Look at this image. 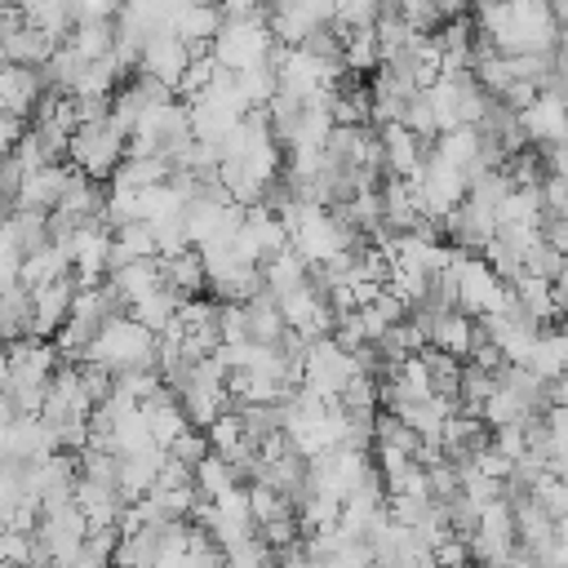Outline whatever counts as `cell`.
<instances>
[{
	"label": "cell",
	"instance_id": "obj_1",
	"mask_svg": "<svg viewBox=\"0 0 568 568\" xmlns=\"http://www.w3.org/2000/svg\"><path fill=\"white\" fill-rule=\"evenodd\" d=\"M89 364H102L106 373H124V368H155V333H146L138 320L129 315H111L93 342L84 346Z\"/></svg>",
	"mask_w": 568,
	"mask_h": 568
},
{
	"label": "cell",
	"instance_id": "obj_2",
	"mask_svg": "<svg viewBox=\"0 0 568 568\" xmlns=\"http://www.w3.org/2000/svg\"><path fill=\"white\" fill-rule=\"evenodd\" d=\"M124 160V133L111 124V120H98V124H75L71 138H67V164L80 169L84 178L102 182L115 173V164Z\"/></svg>",
	"mask_w": 568,
	"mask_h": 568
},
{
	"label": "cell",
	"instance_id": "obj_3",
	"mask_svg": "<svg viewBox=\"0 0 568 568\" xmlns=\"http://www.w3.org/2000/svg\"><path fill=\"white\" fill-rule=\"evenodd\" d=\"M271 31H266V18H240V22H222L213 44H209V58L226 71H244V67H257V62H271Z\"/></svg>",
	"mask_w": 568,
	"mask_h": 568
},
{
	"label": "cell",
	"instance_id": "obj_4",
	"mask_svg": "<svg viewBox=\"0 0 568 568\" xmlns=\"http://www.w3.org/2000/svg\"><path fill=\"white\" fill-rule=\"evenodd\" d=\"M448 275H453V293H457V311L479 320V315H493L501 302H506V284L475 257V253H457L453 248V262H448Z\"/></svg>",
	"mask_w": 568,
	"mask_h": 568
},
{
	"label": "cell",
	"instance_id": "obj_5",
	"mask_svg": "<svg viewBox=\"0 0 568 568\" xmlns=\"http://www.w3.org/2000/svg\"><path fill=\"white\" fill-rule=\"evenodd\" d=\"M351 373H355V359H351L346 351H337L328 337H315V342L306 346V355H302V377H297V386L333 404Z\"/></svg>",
	"mask_w": 568,
	"mask_h": 568
},
{
	"label": "cell",
	"instance_id": "obj_6",
	"mask_svg": "<svg viewBox=\"0 0 568 568\" xmlns=\"http://www.w3.org/2000/svg\"><path fill=\"white\" fill-rule=\"evenodd\" d=\"M71 297H75V280H71V275H62V280H53V284L31 288V320H27V337L49 342V337L62 328V320L71 315Z\"/></svg>",
	"mask_w": 568,
	"mask_h": 568
},
{
	"label": "cell",
	"instance_id": "obj_7",
	"mask_svg": "<svg viewBox=\"0 0 568 568\" xmlns=\"http://www.w3.org/2000/svg\"><path fill=\"white\" fill-rule=\"evenodd\" d=\"M186 62H191V53H186V44H182L173 31H151V36L142 40V53H138V71H142V75H151V80L178 89Z\"/></svg>",
	"mask_w": 568,
	"mask_h": 568
},
{
	"label": "cell",
	"instance_id": "obj_8",
	"mask_svg": "<svg viewBox=\"0 0 568 568\" xmlns=\"http://www.w3.org/2000/svg\"><path fill=\"white\" fill-rule=\"evenodd\" d=\"M519 129L532 146H564V98L555 93H537L532 106L519 111Z\"/></svg>",
	"mask_w": 568,
	"mask_h": 568
},
{
	"label": "cell",
	"instance_id": "obj_9",
	"mask_svg": "<svg viewBox=\"0 0 568 568\" xmlns=\"http://www.w3.org/2000/svg\"><path fill=\"white\" fill-rule=\"evenodd\" d=\"M40 93H44L40 67H13V62L0 67V106L13 120H27L36 111V102H40Z\"/></svg>",
	"mask_w": 568,
	"mask_h": 568
},
{
	"label": "cell",
	"instance_id": "obj_10",
	"mask_svg": "<svg viewBox=\"0 0 568 568\" xmlns=\"http://www.w3.org/2000/svg\"><path fill=\"white\" fill-rule=\"evenodd\" d=\"M62 178H67V164H40L31 173H22L18 182V195L9 209H27V213H49L58 204V191H62Z\"/></svg>",
	"mask_w": 568,
	"mask_h": 568
},
{
	"label": "cell",
	"instance_id": "obj_11",
	"mask_svg": "<svg viewBox=\"0 0 568 568\" xmlns=\"http://www.w3.org/2000/svg\"><path fill=\"white\" fill-rule=\"evenodd\" d=\"M426 346L453 355V359H466L470 346H475V320L462 315V311H439V315H426Z\"/></svg>",
	"mask_w": 568,
	"mask_h": 568
},
{
	"label": "cell",
	"instance_id": "obj_12",
	"mask_svg": "<svg viewBox=\"0 0 568 568\" xmlns=\"http://www.w3.org/2000/svg\"><path fill=\"white\" fill-rule=\"evenodd\" d=\"M71 506L84 515L89 528H115L120 510H124V497L106 484H93V479H75L71 488Z\"/></svg>",
	"mask_w": 568,
	"mask_h": 568
},
{
	"label": "cell",
	"instance_id": "obj_13",
	"mask_svg": "<svg viewBox=\"0 0 568 568\" xmlns=\"http://www.w3.org/2000/svg\"><path fill=\"white\" fill-rule=\"evenodd\" d=\"M160 462H164V448H142V453H129V457H120V470H115V493L124 497V501H138V497H146L151 493V484H155V475H160Z\"/></svg>",
	"mask_w": 568,
	"mask_h": 568
},
{
	"label": "cell",
	"instance_id": "obj_14",
	"mask_svg": "<svg viewBox=\"0 0 568 568\" xmlns=\"http://www.w3.org/2000/svg\"><path fill=\"white\" fill-rule=\"evenodd\" d=\"M62 275H71V257H67V244H53V240L40 244L36 253H27L22 266H18V284L22 288H40V284H53Z\"/></svg>",
	"mask_w": 568,
	"mask_h": 568
},
{
	"label": "cell",
	"instance_id": "obj_15",
	"mask_svg": "<svg viewBox=\"0 0 568 568\" xmlns=\"http://www.w3.org/2000/svg\"><path fill=\"white\" fill-rule=\"evenodd\" d=\"M106 284L115 288V297H120L124 311H129L138 297H146L151 288H160V257H138V262L115 266V271L106 275Z\"/></svg>",
	"mask_w": 568,
	"mask_h": 568
},
{
	"label": "cell",
	"instance_id": "obj_16",
	"mask_svg": "<svg viewBox=\"0 0 568 568\" xmlns=\"http://www.w3.org/2000/svg\"><path fill=\"white\" fill-rule=\"evenodd\" d=\"M0 49H4V62H13V67H44L58 44L49 36H40L36 27L22 22V27H13V31L0 36Z\"/></svg>",
	"mask_w": 568,
	"mask_h": 568
},
{
	"label": "cell",
	"instance_id": "obj_17",
	"mask_svg": "<svg viewBox=\"0 0 568 568\" xmlns=\"http://www.w3.org/2000/svg\"><path fill=\"white\" fill-rule=\"evenodd\" d=\"M160 284L173 288L178 297H200L204 293V266L195 248H182L173 257H160Z\"/></svg>",
	"mask_w": 568,
	"mask_h": 568
},
{
	"label": "cell",
	"instance_id": "obj_18",
	"mask_svg": "<svg viewBox=\"0 0 568 568\" xmlns=\"http://www.w3.org/2000/svg\"><path fill=\"white\" fill-rule=\"evenodd\" d=\"M564 355H568V342H564V333L555 328V324H546V328H537V337H532V346H528V359H524V368L532 373V377H564Z\"/></svg>",
	"mask_w": 568,
	"mask_h": 568
},
{
	"label": "cell",
	"instance_id": "obj_19",
	"mask_svg": "<svg viewBox=\"0 0 568 568\" xmlns=\"http://www.w3.org/2000/svg\"><path fill=\"white\" fill-rule=\"evenodd\" d=\"M217 27H222V9H217V4H209V0H200V4L182 9V13L173 18V27H169V31H173L186 49H195V44H213Z\"/></svg>",
	"mask_w": 568,
	"mask_h": 568
},
{
	"label": "cell",
	"instance_id": "obj_20",
	"mask_svg": "<svg viewBox=\"0 0 568 568\" xmlns=\"http://www.w3.org/2000/svg\"><path fill=\"white\" fill-rule=\"evenodd\" d=\"M257 275H262V293L284 297V293H293V288L306 284V262H302L293 248H280L275 257H266V262L257 266Z\"/></svg>",
	"mask_w": 568,
	"mask_h": 568
},
{
	"label": "cell",
	"instance_id": "obj_21",
	"mask_svg": "<svg viewBox=\"0 0 568 568\" xmlns=\"http://www.w3.org/2000/svg\"><path fill=\"white\" fill-rule=\"evenodd\" d=\"M240 306H244L248 342H257V346H275V342L284 337V320H280V306H275L271 293H253V297L240 302Z\"/></svg>",
	"mask_w": 568,
	"mask_h": 568
},
{
	"label": "cell",
	"instance_id": "obj_22",
	"mask_svg": "<svg viewBox=\"0 0 568 568\" xmlns=\"http://www.w3.org/2000/svg\"><path fill=\"white\" fill-rule=\"evenodd\" d=\"M191 484H195V497H204V501H222L226 493L244 488V484L235 479V470H231L217 453H209V457H200V462L191 466Z\"/></svg>",
	"mask_w": 568,
	"mask_h": 568
},
{
	"label": "cell",
	"instance_id": "obj_23",
	"mask_svg": "<svg viewBox=\"0 0 568 568\" xmlns=\"http://www.w3.org/2000/svg\"><path fill=\"white\" fill-rule=\"evenodd\" d=\"M169 160L164 155H142V160H120L115 164V173H111V182L106 186H124V191H146V186H155V182H169Z\"/></svg>",
	"mask_w": 568,
	"mask_h": 568
},
{
	"label": "cell",
	"instance_id": "obj_24",
	"mask_svg": "<svg viewBox=\"0 0 568 568\" xmlns=\"http://www.w3.org/2000/svg\"><path fill=\"white\" fill-rule=\"evenodd\" d=\"M138 257H155V244H151V226L146 222H129L120 231H111V248H106V275L124 262H138Z\"/></svg>",
	"mask_w": 568,
	"mask_h": 568
},
{
	"label": "cell",
	"instance_id": "obj_25",
	"mask_svg": "<svg viewBox=\"0 0 568 568\" xmlns=\"http://www.w3.org/2000/svg\"><path fill=\"white\" fill-rule=\"evenodd\" d=\"M178 302H182V297H178L173 288H164V284H160V288H151L146 297H138L124 315H129V320H138L146 333H155V337H160V333L169 328V320L178 315Z\"/></svg>",
	"mask_w": 568,
	"mask_h": 568
},
{
	"label": "cell",
	"instance_id": "obj_26",
	"mask_svg": "<svg viewBox=\"0 0 568 568\" xmlns=\"http://www.w3.org/2000/svg\"><path fill=\"white\" fill-rule=\"evenodd\" d=\"M342 67H346L351 75H368V71H377V67H382V53H377V36H373V27H355V31H346V36H342Z\"/></svg>",
	"mask_w": 568,
	"mask_h": 568
},
{
	"label": "cell",
	"instance_id": "obj_27",
	"mask_svg": "<svg viewBox=\"0 0 568 568\" xmlns=\"http://www.w3.org/2000/svg\"><path fill=\"white\" fill-rule=\"evenodd\" d=\"M62 44L75 49L84 62H102L111 58V22H75Z\"/></svg>",
	"mask_w": 568,
	"mask_h": 568
},
{
	"label": "cell",
	"instance_id": "obj_28",
	"mask_svg": "<svg viewBox=\"0 0 568 568\" xmlns=\"http://www.w3.org/2000/svg\"><path fill=\"white\" fill-rule=\"evenodd\" d=\"M475 257H479V262H484V266H488V271H493L501 284H515V280L524 275V253H519L515 244H506L501 235H493V240H488V244H484Z\"/></svg>",
	"mask_w": 568,
	"mask_h": 568
},
{
	"label": "cell",
	"instance_id": "obj_29",
	"mask_svg": "<svg viewBox=\"0 0 568 568\" xmlns=\"http://www.w3.org/2000/svg\"><path fill=\"white\" fill-rule=\"evenodd\" d=\"M182 204H186V200H182L169 182H155V186L138 191V222H164V217H178Z\"/></svg>",
	"mask_w": 568,
	"mask_h": 568
},
{
	"label": "cell",
	"instance_id": "obj_30",
	"mask_svg": "<svg viewBox=\"0 0 568 568\" xmlns=\"http://www.w3.org/2000/svg\"><path fill=\"white\" fill-rule=\"evenodd\" d=\"M244 501H248L253 528H262V524H275V519H284V515H293V501H288L284 493L266 488V484H248V488H244Z\"/></svg>",
	"mask_w": 568,
	"mask_h": 568
},
{
	"label": "cell",
	"instance_id": "obj_31",
	"mask_svg": "<svg viewBox=\"0 0 568 568\" xmlns=\"http://www.w3.org/2000/svg\"><path fill=\"white\" fill-rule=\"evenodd\" d=\"M235 413H240V426H244L248 444H257V439H266V435H275L284 426V408L280 404H240Z\"/></svg>",
	"mask_w": 568,
	"mask_h": 568
},
{
	"label": "cell",
	"instance_id": "obj_32",
	"mask_svg": "<svg viewBox=\"0 0 568 568\" xmlns=\"http://www.w3.org/2000/svg\"><path fill=\"white\" fill-rule=\"evenodd\" d=\"M528 497L550 515V519H568V484L559 475H537L528 484Z\"/></svg>",
	"mask_w": 568,
	"mask_h": 568
},
{
	"label": "cell",
	"instance_id": "obj_33",
	"mask_svg": "<svg viewBox=\"0 0 568 568\" xmlns=\"http://www.w3.org/2000/svg\"><path fill=\"white\" fill-rule=\"evenodd\" d=\"M151 226V244H155V257H173L182 248H191V235H186V222L182 213L178 217H164V222H146Z\"/></svg>",
	"mask_w": 568,
	"mask_h": 568
},
{
	"label": "cell",
	"instance_id": "obj_34",
	"mask_svg": "<svg viewBox=\"0 0 568 568\" xmlns=\"http://www.w3.org/2000/svg\"><path fill=\"white\" fill-rule=\"evenodd\" d=\"M524 275H532V280H564V253L546 248L541 240L528 244L524 248Z\"/></svg>",
	"mask_w": 568,
	"mask_h": 568
},
{
	"label": "cell",
	"instance_id": "obj_35",
	"mask_svg": "<svg viewBox=\"0 0 568 568\" xmlns=\"http://www.w3.org/2000/svg\"><path fill=\"white\" fill-rule=\"evenodd\" d=\"M164 457H173V462H182V466L191 470L200 457H209V439H204V430H200V426H186V430L164 448Z\"/></svg>",
	"mask_w": 568,
	"mask_h": 568
},
{
	"label": "cell",
	"instance_id": "obj_36",
	"mask_svg": "<svg viewBox=\"0 0 568 568\" xmlns=\"http://www.w3.org/2000/svg\"><path fill=\"white\" fill-rule=\"evenodd\" d=\"M537 200H541V213H564V209H568V186H564V178H541Z\"/></svg>",
	"mask_w": 568,
	"mask_h": 568
},
{
	"label": "cell",
	"instance_id": "obj_37",
	"mask_svg": "<svg viewBox=\"0 0 568 568\" xmlns=\"http://www.w3.org/2000/svg\"><path fill=\"white\" fill-rule=\"evenodd\" d=\"M4 377H9V355H4V342H0V386H4Z\"/></svg>",
	"mask_w": 568,
	"mask_h": 568
},
{
	"label": "cell",
	"instance_id": "obj_38",
	"mask_svg": "<svg viewBox=\"0 0 568 568\" xmlns=\"http://www.w3.org/2000/svg\"><path fill=\"white\" fill-rule=\"evenodd\" d=\"M4 217H9V209H0V226H4Z\"/></svg>",
	"mask_w": 568,
	"mask_h": 568
},
{
	"label": "cell",
	"instance_id": "obj_39",
	"mask_svg": "<svg viewBox=\"0 0 568 568\" xmlns=\"http://www.w3.org/2000/svg\"><path fill=\"white\" fill-rule=\"evenodd\" d=\"M111 568H133V564H111Z\"/></svg>",
	"mask_w": 568,
	"mask_h": 568
}]
</instances>
